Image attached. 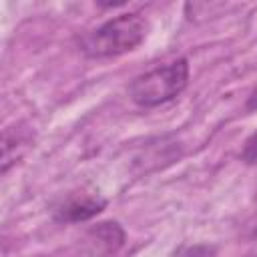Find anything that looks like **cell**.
<instances>
[{
	"label": "cell",
	"instance_id": "1",
	"mask_svg": "<svg viewBox=\"0 0 257 257\" xmlns=\"http://www.w3.org/2000/svg\"><path fill=\"white\" fill-rule=\"evenodd\" d=\"M147 36V20L141 14H118L78 38V48L88 58H110L135 50Z\"/></svg>",
	"mask_w": 257,
	"mask_h": 257
},
{
	"label": "cell",
	"instance_id": "2",
	"mask_svg": "<svg viewBox=\"0 0 257 257\" xmlns=\"http://www.w3.org/2000/svg\"><path fill=\"white\" fill-rule=\"evenodd\" d=\"M187 84H189V60L177 58L169 64L139 74L131 82L128 94L133 102H137L139 106L151 108L177 98L187 88Z\"/></svg>",
	"mask_w": 257,
	"mask_h": 257
},
{
	"label": "cell",
	"instance_id": "3",
	"mask_svg": "<svg viewBox=\"0 0 257 257\" xmlns=\"http://www.w3.org/2000/svg\"><path fill=\"white\" fill-rule=\"evenodd\" d=\"M124 245V229L116 221H102L92 225L82 241L80 253L82 257H110Z\"/></svg>",
	"mask_w": 257,
	"mask_h": 257
},
{
	"label": "cell",
	"instance_id": "4",
	"mask_svg": "<svg viewBox=\"0 0 257 257\" xmlns=\"http://www.w3.org/2000/svg\"><path fill=\"white\" fill-rule=\"evenodd\" d=\"M104 207H106V199H102L100 195L68 197L54 211V219L58 223H84L96 217Z\"/></svg>",
	"mask_w": 257,
	"mask_h": 257
},
{
	"label": "cell",
	"instance_id": "5",
	"mask_svg": "<svg viewBox=\"0 0 257 257\" xmlns=\"http://www.w3.org/2000/svg\"><path fill=\"white\" fill-rule=\"evenodd\" d=\"M32 145V133L26 124L18 122L12 126H6L2 133V173H8L12 165L26 153V149Z\"/></svg>",
	"mask_w": 257,
	"mask_h": 257
},
{
	"label": "cell",
	"instance_id": "6",
	"mask_svg": "<svg viewBox=\"0 0 257 257\" xmlns=\"http://www.w3.org/2000/svg\"><path fill=\"white\" fill-rule=\"evenodd\" d=\"M241 161L247 163V165H255L257 163V131L251 133L245 139L243 149H241Z\"/></svg>",
	"mask_w": 257,
	"mask_h": 257
},
{
	"label": "cell",
	"instance_id": "7",
	"mask_svg": "<svg viewBox=\"0 0 257 257\" xmlns=\"http://www.w3.org/2000/svg\"><path fill=\"white\" fill-rule=\"evenodd\" d=\"M213 255H215V249L209 245H195L183 253V257H213Z\"/></svg>",
	"mask_w": 257,
	"mask_h": 257
},
{
	"label": "cell",
	"instance_id": "8",
	"mask_svg": "<svg viewBox=\"0 0 257 257\" xmlns=\"http://www.w3.org/2000/svg\"><path fill=\"white\" fill-rule=\"evenodd\" d=\"M245 108H247V110H257V84H255V88L251 90V94L247 96Z\"/></svg>",
	"mask_w": 257,
	"mask_h": 257
},
{
	"label": "cell",
	"instance_id": "9",
	"mask_svg": "<svg viewBox=\"0 0 257 257\" xmlns=\"http://www.w3.org/2000/svg\"><path fill=\"white\" fill-rule=\"evenodd\" d=\"M255 257H257V255H255Z\"/></svg>",
	"mask_w": 257,
	"mask_h": 257
}]
</instances>
